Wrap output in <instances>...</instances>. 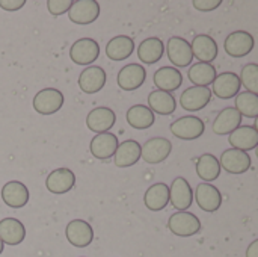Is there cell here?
Here are the masks:
<instances>
[{
    "label": "cell",
    "instance_id": "obj_1",
    "mask_svg": "<svg viewBox=\"0 0 258 257\" xmlns=\"http://www.w3.org/2000/svg\"><path fill=\"white\" fill-rule=\"evenodd\" d=\"M168 229L171 233L180 238H189L197 235L201 230V221L195 214L190 212H177L169 217Z\"/></svg>",
    "mask_w": 258,
    "mask_h": 257
},
{
    "label": "cell",
    "instance_id": "obj_2",
    "mask_svg": "<svg viewBox=\"0 0 258 257\" xmlns=\"http://www.w3.org/2000/svg\"><path fill=\"white\" fill-rule=\"evenodd\" d=\"M206 130L204 121L200 117L195 115H187L175 120L171 124V132L175 138L183 139V141H194L203 136Z\"/></svg>",
    "mask_w": 258,
    "mask_h": 257
},
{
    "label": "cell",
    "instance_id": "obj_3",
    "mask_svg": "<svg viewBox=\"0 0 258 257\" xmlns=\"http://www.w3.org/2000/svg\"><path fill=\"white\" fill-rule=\"evenodd\" d=\"M63 94L54 88H44L33 97V109L41 115H53L63 106Z\"/></svg>",
    "mask_w": 258,
    "mask_h": 257
},
{
    "label": "cell",
    "instance_id": "obj_4",
    "mask_svg": "<svg viewBox=\"0 0 258 257\" xmlns=\"http://www.w3.org/2000/svg\"><path fill=\"white\" fill-rule=\"evenodd\" d=\"M100 56V45L92 38H80L70 48V58L77 65H91Z\"/></svg>",
    "mask_w": 258,
    "mask_h": 257
},
{
    "label": "cell",
    "instance_id": "obj_5",
    "mask_svg": "<svg viewBox=\"0 0 258 257\" xmlns=\"http://www.w3.org/2000/svg\"><path fill=\"white\" fill-rule=\"evenodd\" d=\"M254 36L246 30H236L230 33L224 42V48L231 58H243L249 55L254 48Z\"/></svg>",
    "mask_w": 258,
    "mask_h": 257
},
{
    "label": "cell",
    "instance_id": "obj_6",
    "mask_svg": "<svg viewBox=\"0 0 258 257\" xmlns=\"http://www.w3.org/2000/svg\"><path fill=\"white\" fill-rule=\"evenodd\" d=\"M172 151V144L166 138H151L141 147V158L147 164H160L168 159Z\"/></svg>",
    "mask_w": 258,
    "mask_h": 257
},
{
    "label": "cell",
    "instance_id": "obj_7",
    "mask_svg": "<svg viewBox=\"0 0 258 257\" xmlns=\"http://www.w3.org/2000/svg\"><path fill=\"white\" fill-rule=\"evenodd\" d=\"M166 52L169 61L174 64V67L183 68L192 64L194 55L190 48V42L186 38L181 36H171L166 44Z\"/></svg>",
    "mask_w": 258,
    "mask_h": 257
},
{
    "label": "cell",
    "instance_id": "obj_8",
    "mask_svg": "<svg viewBox=\"0 0 258 257\" xmlns=\"http://www.w3.org/2000/svg\"><path fill=\"white\" fill-rule=\"evenodd\" d=\"M68 17L76 24H91L100 17V3L97 0H77L70 8Z\"/></svg>",
    "mask_w": 258,
    "mask_h": 257
},
{
    "label": "cell",
    "instance_id": "obj_9",
    "mask_svg": "<svg viewBox=\"0 0 258 257\" xmlns=\"http://www.w3.org/2000/svg\"><path fill=\"white\" fill-rule=\"evenodd\" d=\"M169 203L180 212H184L192 206L194 191L184 177H175L169 186Z\"/></svg>",
    "mask_w": 258,
    "mask_h": 257
},
{
    "label": "cell",
    "instance_id": "obj_10",
    "mask_svg": "<svg viewBox=\"0 0 258 257\" xmlns=\"http://www.w3.org/2000/svg\"><path fill=\"white\" fill-rule=\"evenodd\" d=\"M65 236H67L68 242L73 247L85 248L92 242L94 230H92V227H91V224L88 221L73 220V221L68 223V226L65 229Z\"/></svg>",
    "mask_w": 258,
    "mask_h": 257
},
{
    "label": "cell",
    "instance_id": "obj_11",
    "mask_svg": "<svg viewBox=\"0 0 258 257\" xmlns=\"http://www.w3.org/2000/svg\"><path fill=\"white\" fill-rule=\"evenodd\" d=\"M106 71L98 65H89L79 76V88L85 94H97L106 85Z\"/></svg>",
    "mask_w": 258,
    "mask_h": 257
},
{
    "label": "cell",
    "instance_id": "obj_12",
    "mask_svg": "<svg viewBox=\"0 0 258 257\" xmlns=\"http://www.w3.org/2000/svg\"><path fill=\"white\" fill-rule=\"evenodd\" d=\"M219 165L230 174H243L251 168V156L246 151L230 148L222 153Z\"/></svg>",
    "mask_w": 258,
    "mask_h": 257
},
{
    "label": "cell",
    "instance_id": "obj_13",
    "mask_svg": "<svg viewBox=\"0 0 258 257\" xmlns=\"http://www.w3.org/2000/svg\"><path fill=\"white\" fill-rule=\"evenodd\" d=\"M147 79V70L139 64H128L118 73V86L124 91H135L144 85Z\"/></svg>",
    "mask_w": 258,
    "mask_h": 257
},
{
    "label": "cell",
    "instance_id": "obj_14",
    "mask_svg": "<svg viewBox=\"0 0 258 257\" xmlns=\"http://www.w3.org/2000/svg\"><path fill=\"white\" fill-rule=\"evenodd\" d=\"M240 88H242V83H240L239 76L233 71H224L219 76H216L213 82L212 94L218 95L222 100H230L240 92Z\"/></svg>",
    "mask_w": 258,
    "mask_h": 257
},
{
    "label": "cell",
    "instance_id": "obj_15",
    "mask_svg": "<svg viewBox=\"0 0 258 257\" xmlns=\"http://www.w3.org/2000/svg\"><path fill=\"white\" fill-rule=\"evenodd\" d=\"M194 197L198 203V206L204 212H216L222 206V194L221 191L210 185V183H200L194 192Z\"/></svg>",
    "mask_w": 258,
    "mask_h": 257
},
{
    "label": "cell",
    "instance_id": "obj_16",
    "mask_svg": "<svg viewBox=\"0 0 258 257\" xmlns=\"http://www.w3.org/2000/svg\"><path fill=\"white\" fill-rule=\"evenodd\" d=\"M190 48H192L194 58H197L200 62H204V64H212L218 58V53H219L215 38L206 33L197 35L194 41L190 42Z\"/></svg>",
    "mask_w": 258,
    "mask_h": 257
},
{
    "label": "cell",
    "instance_id": "obj_17",
    "mask_svg": "<svg viewBox=\"0 0 258 257\" xmlns=\"http://www.w3.org/2000/svg\"><path fill=\"white\" fill-rule=\"evenodd\" d=\"M212 91L210 88H204V86H190L186 88V91L181 94L180 97V105L183 106V109L195 112V111H201L204 109L210 100H212Z\"/></svg>",
    "mask_w": 258,
    "mask_h": 257
},
{
    "label": "cell",
    "instance_id": "obj_18",
    "mask_svg": "<svg viewBox=\"0 0 258 257\" xmlns=\"http://www.w3.org/2000/svg\"><path fill=\"white\" fill-rule=\"evenodd\" d=\"M76 185V174L70 168H57L45 179V186L51 194L62 195L71 191Z\"/></svg>",
    "mask_w": 258,
    "mask_h": 257
},
{
    "label": "cell",
    "instance_id": "obj_19",
    "mask_svg": "<svg viewBox=\"0 0 258 257\" xmlns=\"http://www.w3.org/2000/svg\"><path fill=\"white\" fill-rule=\"evenodd\" d=\"M258 123L254 126H240L234 132L230 133L228 142L231 144V148L242 150V151H249L257 148L258 145Z\"/></svg>",
    "mask_w": 258,
    "mask_h": 257
},
{
    "label": "cell",
    "instance_id": "obj_20",
    "mask_svg": "<svg viewBox=\"0 0 258 257\" xmlns=\"http://www.w3.org/2000/svg\"><path fill=\"white\" fill-rule=\"evenodd\" d=\"M116 123V114L106 106L92 109L86 117V126L89 130L97 133H104L112 129Z\"/></svg>",
    "mask_w": 258,
    "mask_h": 257
},
{
    "label": "cell",
    "instance_id": "obj_21",
    "mask_svg": "<svg viewBox=\"0 0 258 257\" xmlns=\"http://www.w3.org/2000/svg\"><path fill=\"white\" fill-rule=\"evenodd\" d=\"M29 189L24 183L12 180L2 188V200L12 209H21L29 203Z\"/></svg>",
    "mask_w": 258,
    "mask_h": 257
},
{
    "label": "cell",
    "instance_id": "obj_22",
    "mask_svg": "<svg viewBox=\"0 0 258 257\" xmlns=\"http://www.w3.org/2000/svg\"><path fill=\"white\" fill-rule=\"evenodd\" d=\"M118 138L110 133V132H104V133H98L92 138L91 141V153L95 159H100V161H106V159H110L116 148H118Z\"/></svg>",
    "mask_w": 258,
    "mask_h": 257
},
{
    "label": "cell",
    "instance_id": "obj_23",
    "mask_svg": "<svg viewBox=\"0 0 258 257\" xmlns=\"http://www.w3.org/2000/svg\"><path fill=\"white\" fill-rule=\"evenodd\" d=\"M141 159V144L135 139H127L118 144L113 155V162L118 168H128L139 162Z\"/></svg>",
    "mask_w": 258,
    "mask_h": 257
},
{
    "label": "cell",
    "instance_id": "obj_24",
    "mask_svg": "<svg viewBox=\"0 0 258 257\" xmlns=\"http://www.w3.org/2000/svg\"><path fill=\"white\" fill-rule=\"evenodd\" d=\"M183 83V74L178 68L174 67H162L154 73V85L159 91H165L172 94Z\"/></svg>",
    "mask_w": 258,
    "mask_h": 257
},
{
    "label": "cell",
    "instance_id": "obj_25",
    "mask_svg": "<svg viewBox=\"0 0 258 257\" xmlns=\"http://www.w3.org/2000/svg\"><path fill=\"white\" fill-rule=\"evenodd\" d=\"M242 118L243 117L237 112L236 108H225L215 118L212 129L216 135H230L237 127H240Z\"/></svg>",
    "mask_w": 258,
    "mask_h": 257
},
{
    "label": "cell",
    "instance_id": "obj_26",
    "mask_svg": "<svg viewBox=\"0 0 258 257\" xmlns=\"http://www.w3.org/2000/svg\"><path fill=\"white\" fill-rule=\"evenodd\" d=\"M26 238V229L17 218H3L0 221V239L6 245H18Z\"/></svg>",
    "mask_w": 258,
    "mask_h": 257
},
{
    "label": "cell",
    "instance_id": "obj_27",
    "mask_svg": "<svg viewBox=\"0 0 258 257\" xmlns=\"http://www.w3.org/2000/svg\"><path fill=\"white\" fill-rule=\"evenodd\" d=\"M163 53H165V42L157 36L147 38L138 45V58L148 65L159 62Z\"/></svg>",
    "mask_w": 258,
    "mask_h": 257
},
{
    "label": "cell",
    "instance_id": "obj_28",
    "mask_svg": "<svg viewBox=\"0 0 258 257\" xmlns=\"http://www.w3.org/2000/svg\"><path fill=\"white\" fill-rule=\"evenodd\" d=\"M144 203L151 212L163 211L169 203V186L166 183H154L147 189Z\"/></svg>",
    "mask_w": 258,
    "mask_h": 257
},
{
    "label": "cell",
    "instance_id": "obj_29",
    "mask_svg": "<svg viewBox=\"0 0 258 257\" xmlns=\"http://www.w3.org/2000/svg\"><path fill=\"white\" fill-rule=\"evenodd\" d=\"M135 52V41L127 35H118L112 38L106 45V55L112 61H124Z\"/></svg>",
    "mask_w": 258,
    "mask_h": 257
},
{
    "label": "cell",
    "instance_id": "obj_30",
    "mask_svg": "<svg viewBox=\"0 0 258 257\" xmlns=\"http://www.w3.org/2000/svg\"><path fill=\"white\" fill-rule=\"evenodd\" d=\"M127 123L136 129V130H145V129H150L154 121H156V117H154V112L145 106V105H135L132 106L128 111H127Z\"/></svg>",
    "mask_w": 258,
    "mask_h": 257
},
{
    "label": "cell",
    "instance_id": "obj_31",
    "mask_svg": "<svg viewBox=\"0 0 258 257\" xmlns=\"http://www.w3.org/2000/svg\"><path fill=\"white\" fill-rule=\"evenodd\" d=\"M148 108L160 115H171L177 109V101L174 94L165 92V91H153L148 95Z\"/></svg>",
    "mask_w": 258,
    "mask_h": 257
},
{
    "label": "cell",
    "instance_id": "obj_32",
    "mask_svg": "<svg viewBox=\"0 0 258 257\" xmlns=\"http://www.w3.org/2000/svg\"><path fill=\"white\" fill-rule=\"evenodd\" d=\"M216 76H218L216 68L212 64H204V62H197L187 71L189 80L195 86H204V88H207V85L213 83Z\"/></svg>",
    "mask_w": 258,
    "mask_h": 257
},
{
    "label": "cell",
    "instance_id": "obj_33",
    "mask_svg": "<svg viewBox=\"0 0 258 257\" xmlns=\"http://www.w3.org/2000/svg\"><path fill=\"white\" fill-rule=\"evenodd\" d=\"M221 165L216 156L206 153L197 161V174L204 182H213L221 176Z\"/></svg>",
    "mask_w": 258,
    "mask_h": 257
},
{
    "label": "cell",
    "instance_id": "obj_34",
    "mask_svg": "<svg viewBox=\"0 0 258 257\" xmlns=\"http://www.w3.org/2000/svg\"><path fill=\"white\" fill-rule=\"evenodd\" d=\"M236 109L242 117L257 118L258 115V95L248 91L239 92L236 97Z\"/></svg>",
    "mask_w": 258,
    "mask_h": 257
},
{
    "label": "cell",
    "instance_id": "obj_35",
    "mask_svg": "<svg viewBox=\"0 0 258 257\" xmlns=\"http://www.w3.org/2000/svg\"><path fill=\"white\" fill-rule=\"evenodd\" d=\"M240 83L246 88L248 92L257 94L258 92V65L257 64H246L242 68Z\"/></svg>",
    "mask_w": 258,
    "mask_h": 257
},
{
    "label": "cell",
    "instance_id": "obj_36",
    "mask_svg": "<svg viewBox=\"0 0 258 257\" xmlns=\"http://www.w3.org/2000/svg\"><path fill=\"white\" fill-rule=\"evenodd\" d=\"M73 0H48L47 2V8H48V12L53 15V17H59L65 12L70 11V8L73 6Z\"/></svg>",
    "mask_w": 258,
    "mask_h": 257
},
{
    "label": "cell",
    "instance_id": "obj_37",
    "mask_svg": "<svg viewBox=\"0 0 258 257\" xmlns=\"http://www.w3.org/2000/svg\"><path fill=\"white\" fill-rule=\"evenodd\" d=\"M221 5H222V0H194L195 9L203 11V12L215 11V9L219 8Z\"/></svg>",
    "mask_w": 258,
    "mask_h": 257
},
{
    "label": "cell",
    "instance_id": "obj_38",
    "mask_svg": "<svg viewBox=\"0 0 258 257\" xmlns=\"http://www.w3.org/2000/svg\"><path fill=\"white\" fill-rule=\"evenodd\" d=\"M26 5V0H0V8L5 11H18Z\"/></svg>",
    "mask_w": 258,
    "mask_h": 257
},
{
    "label": "cell",
    "instance_id": "obj_39",
    "mask_svg": "<svg viewBox=\"0 0 258 257\" xmlns=\"http://www.w3.org/2000/svg\"><path fill=\"white\" fill-rule=\"evenodd\" d=\"M246 257H258V241H254L246 250Z\"/></svg>",
    "mask_w": 258,
    "mask_h": 257
},
{
    "label": "cell",
    "instance_id": "obj_40",
    "mask_svg": "<svg viewBox=\"0 0 258 257\" xmlns=\"http://www.w3.org/2000/svg\"><path fill=\"white\" fill-rule=\"evenodd\" d=\"M3 250H5V244L2 242V239H0V254L3 253Z\"/></svg>",
    "mask_w": 258,
    "mask_h": 257
}]
</instances>
